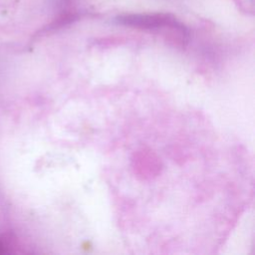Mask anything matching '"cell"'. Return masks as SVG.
<instances>
[{"mask_svg": "<svg viewBox=\"0 0 255 255\" xmlns=\"http://www.w3.org/2000/svg\"><path fill=\"white\" fill-rule=\"evenodd\" d=\"M118 24L143 30L171 28L185 35L184 26L169 13H129L116 17Z\"/></svg>", "mask_w": 255, "mask_h": 255, "instance_id": "6da1fadb", "label": "cell"}]
</instances>
